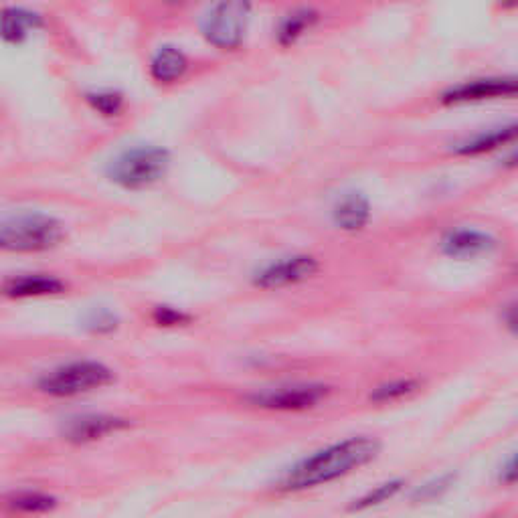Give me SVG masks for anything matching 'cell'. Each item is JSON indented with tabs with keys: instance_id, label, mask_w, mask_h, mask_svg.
<instances>
[{
	"instance_id": "1",
	"label": "cell",
	"mask_w": 518,
	"mask_h": 518,
	"mask_svg": "<svg viewBox=\"0 0 518 518\" xmlns=\"http://www.w3.org/2000/svg\"><path fill=\"white\" fill-rule=\"evenodd\" d=\"M379 452L381 444L367 436L338 442L296 464L282 478L280 488L284 492H300L334 482L367 466L379 456Z\"/></svg>"
},
{
	"instance_id": "4",
	"label": "cell",
	"mask_w": 518,
	"mask_h": 518,
	"mask_svg": "<svg viewBox=\"0 0 518 518\" xmlns=\"http://www.w3.org/2000/svg\"><path fill=\"white\" fill-rule=\"evenodd\" d=\"M251 17L249 0H213L201 19L203 37L217 49H237Z\"/></svg>"
},
{
	"instance_id": "17",
	"label": "cell",
	"mask_w": 518,
	"mask_h": 518,
	"mask_svg": "<svg viewBox=\"0 0 518 518\" xmlns=\"http://www.w3.org/2000/svg\"><path fill=\"white\" fill-rule=\"evenodd\" d=\"M419 389H421L419 381L401 379V381H393V383L377 387L371 393V401H375V403H393V401H399L403 397H409V395L417 393Z\"/></svg>"
},
{
	"instance_id": "20",
	"label": "cell",
	"mask_w": 518,
	"mask_h": 518,
	"mask_svg": "<svg viewBox=\"0 0 518 518\" xmlns=\"http://www.w3.org/2000/svg\"><path fill=\"white\" fill-rule=\"evenodd\" d=\"M456 482V476L454 474H444L436 480H429L427 484H423L421 488L415 490L413 494V500L415 502H427V500H436L440 496H444Z\"/></svg>"
},
{
	"instance_id": "11",
	"label": "cell",
	"mask_w": 518,
	"mask_h": 518,
	"mask_svg": "<svg viewBox=\"0 0 518 518\" xmlns=\"http://www.w3.org/2000/svg\"><path fill=\"white\" fill-rule=\"evenodd\" d=\"M496 247V239L476 229H456L442 239V251L456 259H470L490 253Z\"/></svg>"
},
{
	"instance_id": "25",
	"label": "cell",
	"mask_w": 518,
	"mask_h": 518,
	"mask_svg": "<svg viewBox=\"0 0 518 518\" xmlns=\"http://www.w3.org/2000/svg\"><path fill=\"white\" fill-rule=\"evenodd\" d=\"M166 3H170V5H183V3H187V0H166Z\"/></svg>"
},
{
	"instance_id": "10",
	"label": "cell",
	"mask_w": 518,
	"mask_h": 518,
	"mask_svg": "<svg viewBox=\"0 0 518 518\" xmlns=\"http://www.w3.org/2000/svg\"><path fill=\"white\" fill-rule=\"evenodd\" d=\"M128 427L126 419L112 417V415H83V417H73L65 423L63 434L71 442H94L104 436L114 434L118 429Z\"/></svg>"
},
{
	"instance_id": "6",
	"label": "cell",
	"mask_w": 518,
	"mask_h": 518,
	"mask_svg": "<svg viewBox=\"0 0 518 518\" xmlns=\"http://www.w3.org/2000/svg\"><path fill=\"white\" fill-rule=\"evenodd\" d=\"M328 393L330 389L324 385L302 383V385L278 387V389L255 393L249 397V401L255 407L272 409V411H304L322 403L328 397Z\"/></svg>"
},
{
	"instance_id": "24",
	"label": "cell",
	"mask_w": 518,
	"mask_h": 518,
	"mask_svg": "<svg viewBox=\"0 0 518 518\" xmlns=\"http://www.w3.org/2000/svg\"><path fill=\"white\" fill-rule=\"evenodd\" d=\"M514 480H516V470H514V458H510V460H508V464H506V468H504V476H502V482H506V484H514Z\"/></svg>"
},
{
	"instance_id": "16",
	"label": "cell",
	"mask_w": 518,
	"mask_h": 518,
	"mask_svg": "<svg viewBox=\"0 0 518 518\" xmlns=\"http://www.w3.org/2000/svg\"><path fill=\"white\" fill-rule=\"evenodd\" d=\"M316 23V15L312 11H298L294 15H290L282 27H280V43L282 45H292L296 43L312 25Z\"/></svg>"
},
{
	"instance_id": "9",
	"label": "cell",
	"mask_w": 518,
	"mask_h": 518,
	"mask_svg": "<svg viewBox=\"0 0 518 518\" xmlns=\"http://www.w3.org/2000/svg\"><path fill=\"white\" fill-rule=\"evenodd\" d=\"M516 94V81L512 77L502 79H476L470 83H462L458 88L450 90L444 96L446 104H468V102H482L494 98H512Z\"/></svg>"
},
{
	"instance_id": "23",
	"label": "cell",
	"mask_w": 518,
	"mask_h": 518,
	"mask_svg": "<svg viewBox=\"0 0 518 518\" xmlns=\"http://www.w3.org/2000/svg\"><path fill=\"white\" fill-rule=\"evenodd\" d=\"M154 320H156L158 324H164V326H175V324L187 322L189 316H185L183 312H177V310L162 306V308H158V310L154 312Z\"/></svg>"
},
{
	"instance_id": "3",
	"label": "cell",
	"mask_w": 518,
	"mask_h": 518,
	"mask_svg": "<svg viewBox=\"0 0 518 518\" xmlns=\"http://www.w3.org/2000/svg\"><path fill=\"white\" fill-rule=\"evenodd\" d=\"M170 166V154L158 146H138L116 156L108 166L112 183L138 191L158 183Z\"/></svg>"
},
{
	"instance_id": "13",
	"label": "cell",
	"mask_w": 518,
	"mask_h": 518,
	"mask_svg": "<svg viewBox=\"0 0 518 518\" xmlns=\"http://www.w3.org/2000/svg\"><path fill=\"white\" fill-rule=\"evenodd\" d=\"M189 67L187 55L177 47H160L150 61V75L158 83L179 81Z\"/></svg>"
},
{
	"instance_id": "19",
	"label": "cell",
	"mask_w": 518,
	"mask_h": 518,
	"mask_svg": "<svg viewBox=\"0 0 518 518\" xmlns=\"http://www.w3.org/2000/svg\"><path fill=\"white\" fill-rule=\"evenodd\" d=\"M405 486L403 480H391V482H385L381 486H377L375 490H371L369 494H365L361 500H357L353 504V510H365V508H371V506H379L391 498H395L401 488Z\"/></svg>"
},
{
	"instance_id": "22",
	"label": "cell",
	"mask_w": 518,
	"mask_h": 518,
	"mask_svg": "<svg viewBox=\"0 0 518 518\" xmlns=\"http://www.w3.org/2000/svg\"><path fill=\"white\" fill-rule=\"evenodd\" d=\"M116 326H118V318L108 310H94L85 316V328L96 334L112 332Z\"/></svg>"
},
{
	"instance_id": "7",
	"label": "cell",
	"mask_w": 518,
	"mask_h": 518,
	"mask_svg": "<svg viewBox=\"0 0 518 518\" xmlns=\"http://www.w3.org/2000/svg\"><path fill=\"white\" fill-rule=\"evenodd\" d=\"M318 270H320V264L316 257L292 255L266 266L262 272H257V276L253 278V284L262 290H278V288H286V286L310 280Z\"/></svg>"
},
{
	"instance_id": "14",
	"label": "cell",
	"mask_w": 518,
	"mask_h": 518,
	"mask_svg": "<svg viewBox=\"0 0 518 518\" xmlns=\"http://www.w3.org/2000/svg\"><path fill=\"white\" fill-rule=\"evenodd\" d=\"M63 282L47 276H19L11 278L3 292L13 298H29V296H47V294H59L63 292Z\"/></svg>"
},
{
	"instance_id": "2",
	"label": "cell",
	"mask_w": 518,
	"mask_h": 518,
	"mask_svg": "<svg viewBox=\"0 0 518 518\" xmlns=\"http://www.w3.org/2000/svg\"><path fill=\"white\" fill-rule=\"evenodd\" d=\"M63 225L45 213L23 211L0 217V249L17 253L47 251L61 243Z\"/></svg>"
},
{
	"instance_id": "8",
	"label": "cell",
	"mask_w": 518,
	"mask_h": 518,
	"mask_svg": "<svg viewBox=\"0 0 518 518\" xmlns=\"http://www.w3.org/2000/svg\"><path fill=\"white\" fill-rule=\"evenodd\" d=\"M45 27V19L41 13L9 5L0 9V41L7 45H23L31 35Z\"/></svg>"
},
{
	"instance_id": "18",
	"label": "cell",
	"mask_w": 518,
	"mask_h": 518,
	"mask_svg": "<svg viewBox=\"0 0 518 518\" xmlns=\"http://www.w3.org/2000/svg\"><path fill=\"white\" fill-rule=\"evenodd\" d=\"M88 104L102 116L106 118H114L122 112L124 108V96L120 92L114 90H98V92H90L85 96Z\"/></svg>"
},
{
	"instance_id": "12",
	"label": "cell",
	"mask_w": 518,
	"mask_h": 518,
	"mask_svg": "<svg viewBox=\"0 0 518 518\" xmlns=\"http://www.w3.org/2000/svg\"><path fill=\"white\" fill-rule=\"evenodd\" d=\"M369 217H371L369 201L359 193L344 195L332 211V219H334L336 227H340L342 231L363 229L367 225Z\"/></svg>"
},
{
	"instance_id": "21",
	"label": "cell",
	"mask_w": 518,
	"mask_h": 518,
	"mask_svg": "<svg viewBox=\"0 0 518 518\" xmlns=\"http://www.w3.org/2000/svg\"><path fill=\"white\" fill-rule=\"evenodd\" d=\"M9 504L21 512H45L55 506V500L43 494L27 492V494H17Z\"/></svg>"
},
{
	"instance_id": "5",
	"label": "cell",
	"mask_w": 518,
	"mask_h": 518,
	"mask_svg": "<svg viewBox=\"0 0 518 518\" xmlns=\"http://www.w3.org/2000/svg\"><path fill=\"white\" fill-rule=\"evenodd\" d=\"M114 381L112 369L96 361H75L47 373L39 387L55 397H73L102 389Z\"/></svg>"
},
{
	"instance_id": "15",
	"label": "cell",
	"mask_w": 518,
	"mask_h": 518,
	"mask_svg": "<svg viewBox=\"0 0 518 518\" xmlns=\"http://www.w3.org/2000/svg\"><path fill=\"white\" fill-rule=\"evenodd\" d=\"M516 136V126H508V128H500L496 132H490V134H482L478 138H472L464 144H460L456 148L458 154H466V156H474V154H482V152H488V150H494L506 142H510L512 138Z\"/></svg>"
}]
</instances>
